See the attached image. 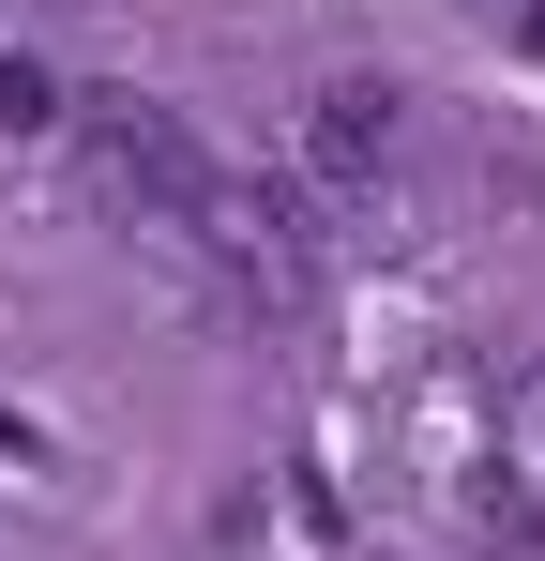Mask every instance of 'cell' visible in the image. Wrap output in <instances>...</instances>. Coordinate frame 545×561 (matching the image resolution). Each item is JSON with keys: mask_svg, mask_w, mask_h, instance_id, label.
<instances>
[{"mask_svg": "<svg viewBox=\"0 0 545 561\" xmlns=\"http://www.w3.org/2000/svg\"><path fill=\"white\" fill-rule=\"evenodd\" d=\"M182 228H197V243H212L228 274H258V288H288V274H303V213H288L272 183H228V168H197Z\"/></svg>", "mask_w": 545, "mask_h": 561, "instance_id": "1", "label": "cell"}, {"mask_svg": "<svg viewBox=\"0 0 545 561\" xmlns=\"http://www.w3.org/2000/svg\"><path fill=\"white\" fill-rule=\"evenodd\" d=\"M91 152H106V183L152 197V213H182V197H197V168H212L167 106H137V92H91Z\"/></svg>", "mask_w": 545, "mask_h": 561, "instance_id": "2", "label": "cell"}, {"mask_svg": "<svg viewBox=\"0 0 545 561\" xmlns=\"http://www.w3.org/2000/svg\"><path fill=\"white\" fill-rule=\"evenodd\" d=\"M394 122H409V92H394V77H334V92L303 106V152H318V183H363V168L394 152Z\"/></svg>", "mask_w": 545, "mask_h": 561, "instance_id": "3", "label": "cell"}, {"mask_svg": "<svg viewBox=\"0 0 545 561\" xmlns=\"http://www.w3.org/2000/svg\"><path fill=\"white\" fill-rule=\"evenodd\" d=\"M46 122H77V92L46 61H0V137H46Z\"/></svg>", "mask_w": 545, "mask_h": 561, "instance_id": "4", "label": "cell"}, {"mask_svg": "<svg viewBox=\"0 0 545 561\" xmlns=\"http://www.w3.org/2000/svg\"><path fill=\"white\" fill-rule=\"evenodd\" d=\"M500 425H515V470H545V365L515 379V394H500Z\"/></svg>", "mask_w": 545, "mask_h": 561, "instance_id": "5", "label": "cell"}]
</instances>
